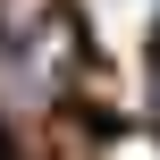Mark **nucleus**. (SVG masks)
<instances>
[{"label":"nucleus","mask_w":160,"mask_h":160,"mask_svg":"<svg viewBox=\"0 0 160 160\" xmlns=\"http://www.w3.org/2000/svg\"><path fill=\"white\" fill-rule=\"evenodd\" d=\"M84 34L59 0H0V118H42L76 84Z\"/></svg>","instance_id":"obj_1"}]
</instances>
